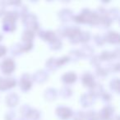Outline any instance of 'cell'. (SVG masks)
<instances>
[{"mask_svg":"<svg viewBox=\"0 0 120 120\" xmlns=\"http://www.w3.org/2000/svg\"><path fill=\"white\" fill-rule=\"evenodd\" d=\"M77 21L78 22H90V23H97L99 22V17L97 15L91 12L88 13H83L81 16L77 17Z\"/></svg>","mask_w":120,"mask_h":120,"instance_id":"1","label":"cell"},{"mask_svg":"<svg viewBox=\"0 0 120 120\" xmlns=\"http://www.w3.org/2000/svg\"><path fill=\"white\" fill-rule=\"evenodd\" d=\"M6 52V49L4 47H2L1 45H0V56H2V55H4V53H5Z\"/></svg>","mask_w":120,"mask_h":120,"instance_id":"8","label":"cell"},{"mask_svg":"<svg viewBox=\"0 0 120 120\" xmlns=\"http://www.w3.org/2000/svg\"><path fill=\"white\" fill-rule=\"evenodd\" d=\"M2 68H3V71L4 72V73H10L14 69L13 62L10 59L5 60L2 65Z\"/></svg>","mask_w":120,"mask_h":120,"instance_id":"2","label":"cell"},{"mask_svg":"<svg viewBox=\"0 0 120 120\" xmlns=\"http://www.w3.org/2000/svg\"><path fill=\"white\" fill-rule=\"evenodd\" d=\"M15 82L13 80H8V79H2L0 82V90H5L9 87L14 86Z\"/></svg>","mask_w":120,"mask_h":120,"instance_id":"3","label":"cell"},{"mask_svg":"<svg viewBox=\"0 0 120 120\" xmlns=\"http://www.w3.org/2000/svg\"><path fill=\"white\" fill-rule=\"evenodd\" d=\"M58 110L62 111V113H58V114L64 118H69V117L71 116V114H72L71 110L68 109H67V108H60V109H58Z\"/></svg>","mask_w":120,"mask_h":120,"instance_id":"4","label":"cell"},{"mask_svg":"<svg viewBox=\"0 0 120 120\" xmlns=\"http://www.w3.org/2000/svg\"><path fill=\"white\" fill-rule=\"evenodd\" d=\"M83 82L86 85H87L88 86H91V85L93 84V80H92V77L90 75H86V77H84Z\"/></svg>","mask_w":120,"mask_h":120,"instance_id":"6","label":"cell"},{"mask_svg":"<svg viewBox=\"0 0 120 120\" xmlns=\"http://www.w3.org/2000/svg\"><path fill=\"white\" fill-rule=\"evenodd\" d=\"M64 80L66 82H73L76 80V75L73 73H68L64 77Z\"/></svg>","mask_w":120,"mask_h":120,"instance_id":"5","label":"cell"},{"mask_svg":"<svg viewBox=\"0 0 120 120\" xmlns=\"http://www.w3.org/2000/svg\"><path fill=\"white\" fill-rule=\"evenodd\" d=\"M30 83L28 81L22 80V82H21V87H22L24 90H26V89L30 88Z\"/></svg>","mask_w":120,"mask_h":120,"instance_id":"7","label":"cell"}]
</instances>
